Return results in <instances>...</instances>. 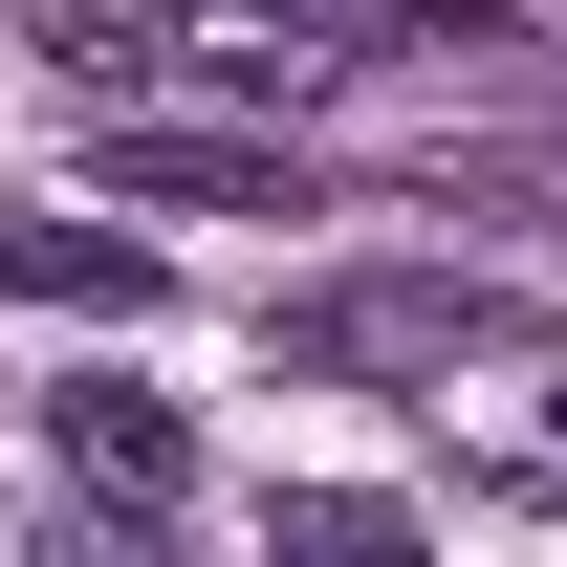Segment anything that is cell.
I'll return each instance as SVG.
<instances>
[{
  "mask_svg": "<svg viewBox=\"0 0 567 567\" xmlns=\"http://www.w3.org/2000/svg\"><path fill=\"white\" fill-rule=\"evenodd\" d=\"M44 436H66V481H87V502H175V481H197L153 393H66V415H44Z\"/></svg>",
  "mask_w": 567,
  "mask_h": 567,
  "instance_id": "1",
  "label": "cell"
},
{
  "mask_svg": "<svg viewBox=\"0 0 567 567\" xmlns=\"http://www.w3.org/2000/svg\"><path fill=\"white\" fill-rule=\"evenodd\" d=\"M0 284H44V306H153V240H110V218H0Z\"/></svg>",
  "mask_w": 567,
  "mask_h": 567,
  "instance_id": "2",
  "label": "cell"
},
{
  "mask_svg": "<svg viewBox=\"0 0 567 567\" xmlns=\"http://www.w3.org/2000/svg\"><path fill=\"white\" fill-rule=\"evenodd\" d=\"M546 436H567V415H546Z\"/></svg>",
  "mask_w": 567,
  "mask_h": 567,
  "instance_id": "3",
  "label": "cell"
}]
</instances>
